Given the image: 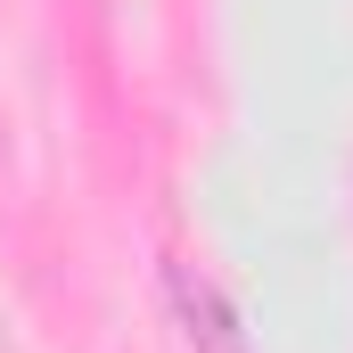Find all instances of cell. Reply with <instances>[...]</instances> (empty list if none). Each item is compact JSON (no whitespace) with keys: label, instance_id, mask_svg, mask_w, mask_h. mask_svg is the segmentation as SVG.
Wrapping results in <instances>:
<instances>
[{"label":"cell","instance_id":"cell-1","mask_svg":"<svg viewBox=\"0 0 353 353\" xmlns=\"http://www.w3.org/2000/svg\"><path fill=\"white\" fill-rule=\"evenodd\" d=\"M165 296H173V321H181V337H189L197 353H247V337H239V312L222 304V288H214L205 271L165 263Z\"/></svg>","mask_w":353,"mask_h":353}]
</instances>
